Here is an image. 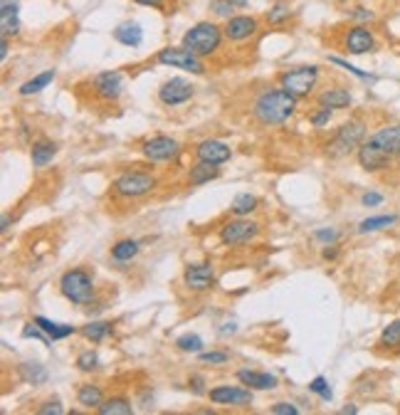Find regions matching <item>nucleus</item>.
Instances as JSON below:
<instances>
[{
	"label": "nucleus",
	"mask_w": 400,
	"mask_h": 415,
	"mask_svg": "<svg viewBox=\"0 0 400 415\" xmlns=\"http://www.w3.org/2000/svg\"><path fill=\"white\" fill-rule=\"evenodd\" d=\"M77 368L84 373L97 371V368H99V356H97L94 351H84V354L77 356Z\"/></svg>",
	"instance_id": "e433bc0d"
},
{
	"label": "nucleus",
	"mask_w": 400,
	"mask_h": 415,
	"mask_svg": "<svg viewBox=\"0 0 400 415\" xmlns=\"http://www.w3.org/2000/svg\"><path fill=\"white\" fill-rule=\"evenodd\" d=\"M141 151H144V156L149 161H156V163H161V161H171L178 156V141L171 136H153L149 138L144 146H141Z\"/></svg>",
	"instance_id": "9b49d317"
},
{
	"label": "nucleus",
	"mask_w": 400,
	"mask_h": 415,
	"mask_svg": "<svg viewBox=\"0 0 400 415\" xmlns=\"http://www.w3.org/2000/svg\"><path fill=\"white\" fill-rule=\"evenodd\" d=\"M309 391H311V393H319V396H322V400H331V398H333L331 388H328V383H326V378H324V376H317V378H314V381L309 383Z\"/></svg>",
	"instance_id": "4c0bfd02"
},
{
	"label": "nucleus",
	"mask_w": 400,
	"mask_h": 415,
	"mask_svg": "<svg viewBox=\"0 0 400 415\" xmlns=\"http://www.w3.org/2000/svg\"><path fill=\"white\" fill-rule=\"evenodd\" d=\"M269 413L272 415H297L299 413V408L292 403H274L272 408H269Z\"/></svg>",
	"instance_id": "c03bdc74"
},
{
	"label": "nucleus",
	"mask_w": 400,
	"mask_h": 415,
	"mask_svg": "<svg viewBox=\"0 0 400 415\" xmlns=\"http://www.w3.org/2000/svg\"><path fill=\"white\" fill-rule=\"evenodd\" d=\"M331 111H333V109H326V106H322V109H319L317 114L311 117V124H314V127H317V129L326 127L328 119H331Z\"/></svg>",
	"instance_id": "79ce46f5"
},
{
	"label": "nucleus",
	"mask_w": 400,
	"mask_h": 415,
	"mask_svg": "<svg viewBox=\"0 0 400 415\" xmlns=\"http://www.w3.org/2000/svg\"><path fill=\"white\" fill-rule=\"evenodd\" d=\"M156 188V181L151 173L144 171H126L114 181V190L124 198H141Z\"/></svg>",
	"instance_id": "423d86ee"
},
{
	"label": "nucleus",
	"mask_w": 400,
	"mask_h": 415,
	"mask_svg": "<svg viewBox=\"0 0 400 415\" xmlns=\"http://www.w3.org/2000/svg\"><path fill=\"white\" fill-rule=\"evenodd\" d=\"M92 87H94V95L99 97V99H106V101H114L122 97L124 92V77L122 72H99L94 79H92Z\"/></svg>",
	"instance_id": "9d476101"
},
{
	"label": "nucleus",
	"mask_w": 400,
	"mask_h": 415,
	"mask_svg": "<svg viewBox=\"0 0 400 415\" xmlns=\"http://www.w3.org/2000/svg\"><path fill=\"white\" fill-rule=\"evenodd\" d=\"M158 62L166 67H176V70H185L190 74H203L206 72V65L198 60V55L188 50V47H166V50L158 52Z\"/></svg>",
	"instance_id": "0eeeda50"
},
{
	"label": "nucleus",
	"mask_w": 400,
	"mask_h": 415,
	"mask_svg": "<svg viewBox=\"0 0 400 415\" xmlns=\"http://www.w3.org/2000/svg\"><path fill=\"white\" fill-rule=\"evenodd\" d=\"M257 233H260V225H257L255 220L238 218V220H230L228 225L222 227L220 240L225 245H242V243H250Z\"/></svg>",
	"instance_id": "1a4fd4ad"
},
{
	"label": "nucleus",
	"mask_w": 400,
	"mask_h": 415,
	"mask_svg": "<svg viewBox=\"0 0 400 415\" xmlns=\"http://www.w3.org/2000/svg\"><path fill=\"white\" fill-rule=\"evenodd\" d=\"M319 79V67H297V70H289L279 77V84H282L284 92H289L292 97H306L314 89Z\"/></svg>",
	"instance_id": "39448f33"
},
{
	"label": "nucleus",
	"mask_w": 400,
	"mask_h": 415,
	"mask_svg": "<svg viewBox=\"0 0 400 415\" xmlns=\"http://www.w3.org/2000/svg\"><path fill=\"white\" fill-rule=\"evenodd\" d=\"M398 156H400V144H398Z\"/></svg>",
	"instance_id": "4d7b16f0"
},
{
	"label": "nucleus",
	"mask_w": 400,
	"mask_h": 415,
	"mask_svg": "<svg viewBox=\"0 0 400 415\" xmlns=\"http://www.w3.org/2000/svg\"><path fill=\"white\" fill-rule=\"evenodd\" d=\"M183 279H185V287L193 289V292H206V289L212 287L215 282V270L210 265H190L185 267L183 272Z\"/></svg>",
	"instance_id": "ddd939ff"
},
{
	"label": "nucleus",
	"mask_w": 400,
	"mask_h": 415,
	"mask_svg": "<svg viewBox=\"0 0 400 415\" xmlns=\"http://www.w3.org/2000/svg\"><path fill=\"white\" fill-rule=\"evenodd\" d=\"M55 79V70H47V72H42V74H38V77H33L30 82H25L20 87V95L22 97H30V95H38V92H42L47 84Z\"/></svg>",
	"instance_id": "cd10ccee"
},
{
	"label": "nucleus",
	"mask_w": 400,
	"mask_h": 415,
	"mask_svg": "<svg viewBox=\"0 0 400 415\" xmlns=\"http://www.w3.org/2000/svg\"><path fill=\"white\" fill-rule=\"evenodd\" d=\"M77 403L84 405V408H99L104 403V396H101V388L94 386V383H84L77 391Z\"/></svg>",
	"instance_id": "393cba45"
},
{
	"label": "nucleus",
	"mask_w": 400,
	"mask_h": 415,
	"mask_svg": "<svg viewBox=\"0 0 400 415\" xmlns=\"http://www.w3.org/2000/svg\"><path fill=\"white\" fill-rule=\"evenodd\" d=\"M198 359H200V364L222 366V364H228L230 356H228V354H222V351H210V354H200Z\"/></svg>",
	"instance_id": "ea45409f"
},
{
	"label": "nucleus",
	"mask_w": 400,
	"mask_h": 415,
	"mask_svg": "<svg viewBox=\"0 0 400 415\" xmlns=\"http://www.w3.org/2000/svg\"><path fill=\"white\" fill-rule=\"evenodd\" d=\"M233 3L230 0H210V10L217 17H233Z\"/></svg>",
	"instance_id": "58836bf2"
},
{
	"label": "nucleus",
	"mask_w": 400,
	"mask_h": 415,
	"mask_svg": "<svg viewBox=\"0 0 400 415\" xmlns=\"http://www.w3.org/2000/svg\"><path fill=\"white\" fill-rule=\"evenodd\" d=\"M398 222L395 215H376V218H366V220L358 225V233L366 235V233H376V230H383V227H390Z\"/></svg>",
	"instance_id": "2f4dec72"
},
{
	"label": "nucleus",
	"mask_w": 400,
	"mask_h": 415,
	"mask_svg": "<svg viewBox=\"0 0 400 415\" xmlns=\"http://www.w3.org/2000/svg\"><path fill=\"white\" fill-rule=\"evenodd\" d=\"M319 106H326V109H346V106H351V95L346 92V89H326V92H322V95L317 97Z\"/></svg>",
	"instance_id": "4be33fe9"
},
{
	"label": "nucleus",
	"mask_w": 400,
	"mask_h": 415,
	"mask_svg": "<svg viewBox=\"0 0 400 415\" xmlns=\"http://www.w3.org/2000/svg\"><path fill=\"white\" fill-rule=\"evenodd\" d=\"M38 413L40 415H62L65 410H62V405L55 400V403H44L42 408H38Z\"/></svg>",
	"instance_id": "a18cd8bd"
},
{
	"label": "nucleus",
	"mask_w": 400,
	"mask_h": 415,
	"mask_svg": "<svg viewBox=\"0 0 400 415\" xmlns=\"http://www.w3.org/2000/svg\"><path fill=\"white\" fill-rule=\"evenodd\" d=\"M20 376H22V381L33 383V386H40V383L47 381V371H44V366L33 364V361H28V364L20 366Z\"/></svg>",
	"instance_id": "c756f323"
},
{
	"label": "nucleus",
	"mask_w": 400,
	"mask_h": 415,
	"mask_svg": "<svg viewBox=\"0 0 400 415\" xmlns=\"http://www.w3.org/2000/svg\"><path fill=\"white\" fill-rule=\"evenodd\" d=\"M0 33L3 38L20 33V20H17V0H0Z\"/></svg>",
	"instance_id": "a211bd4d"
},
{
	"label": "nucleus",
	"mask_w": 400,
	"mask_h": 415,
	"mask_svg": "<svg viewBox=\"0 0 400 415\" xmlns=\"http://www.w3.org/2000/svg\"><path fill=\"white\" fill-rule=\"evenodd\" d=\"M222 35L225 33H222V28H217L215 22H198L183 35V47H188L198 57H208L212 52H217Z\"/></svg>",
	"instance_id": "f03ea898"
},
{
	"label": "nucleus",
	"mask_w": 400,
	"mask_h": 415,
	"mask_svg": "<svg viewBox=\"0 0 400 415\" xmlns=\"http://www.w3.org/2000/svg\"><path fill=\"white\" fill-rule=\"evenodd\" d=\"M195 156H198V161H206V163H215V166H220V163H225V161H230V146L222 144V141H215V138H208V141H200L198 149H195Z\"/></svg>",
	"instance_id": "dca6fc26"
},
{
	"label": "nucleus",
	"mask_w": 400,
	"mask_h": 415,
	"mask_svg": "<svg viewBox=\"0 0 400 415\" xmlns=\"http://www.w3.org/2000/svg\"><path fill=\"white\" fill-rule=\"evenodd\" d=\"M378 346H383V349H398L400 346V319L390 321L388 327L381 332V341Z\"/></svg>",
	"instance_id": "473e14b6"
},
{
	"label": "nucleus",
	"mask_w": 400,
	"mask_h": 415,
	"mask_svg": "<svg viewBox=\"0 0 400 415\" xmlns=\"http://www.w3.org/2000/svg\"><path fill=\"white\" fill-rule=\"evenodd\" d=\"M57 154V146L52 144V141H44V138H40V141H35L33 144V166L35 168H44L47 163H52V158H55Z\"/></svg>",
	"instance_id": "5701e85b"
},
{
	"label": "nucleus",
	"mask_w": 400,
	"mask_h": 415,
	"mask_svg": "<svg viewBox=\"0 0 400 415\" xmlns=\"http://www.w3.org/2000/svg\"><path fill=\"white\" fill-rule=\"evenodd\" d=\"M363 136H366V124H363V122L344 124V127L339 129V133L333 136L331 144L326 146L328 156H333V158H341V156L351 154L353 149H358V146H361Z\"/></svg>",
	"instance_id": "20e7f679"
},
{
	"label": "nucleus",
	"mask_w": 400,
	"mask_h": 415,
	"mask_svg": "<svg viewBox=\"0 0 400 415\" xmlns=\"http://www.w3.org/2000/svg\"><path fill=\"white\" fill-rule=\"evenodd\" d=\"M351 17H353V20H373V13L371 10H366V8H356L353 13H351Z\"/></svg>",
	"instance_id": "de8ad7c7"
},
{
	"label": "nucleus",
	"mask_w": 400,
	"mask_h": 415,
	"mask_svg": "<svg viewBox=\"0 0 400 415\" xmlns=\"http://www.w3.org/2000/svg\"><path fill=\"white\" fill-rule=\"evenodd\" d=\"M328 60H331L333 65H339V67H344V70H349V72H351V74H356V77H358V79H371L366 72H363V70H358V67L349 65V62H346V60H341V57H328Z\"/></svg>",
	"instance_id": "a19ab883"
},
{
	"label": "nucleus",
	"mask_w": 400,
	"mask_h": 415,
	"mask_svg": "<svg viewBox=\"0 0 400 415\" xmlns=\"http://www.w3.org/2000/svg\"><path fill=\"white\" fill-rule=\"evenodd\" d=\"M358 163H361L366 171H381V168H388L390 154H385V151L373 144V141H366V144L358 146Z\"/></svg>",
	"instance_id": "2eb2a0df"
},
{
	"label": "nucleus",
	"mask_w": 400,
	"mask_h": 415,
	"mask_svg": "<svg viewBox=\"0 0 400 415\" xmlns=\"http://www.w3.org/2000/svg\"><path fill=\"white\" fill-rule=\"evenodd\" d=\"M35 324H38L52 341H60V339H67L69 334H74V327H69V324H55V321L44 319V316H35Z\"/></svg>",
	"instance_id": "a878e982"
},
{
	"label": "nucleus",
	"mask_w": 400,
	"mask_h": 415,
	"mask_svg": "<svg viewBox=\"0 0 400 415\" xmlns=\"http://www.w3.org/2000/svg\"><path fill=\"white\" fill-rule=\"evenodd\" d=\"M60 289L74 304H89L94 299V279L84 270H67L60 277Z\"/></svg>",
	"instance_id": "7ed1b4c3"
},
{
	"label": "nucleus",
	"mask_w": 400,
	"mask_h": 415,
	"mask_svg": "<svg viewBox=\"0 0 400 415\" xmlns=\"http://www.w3.org/2000/svg\"><path fill=\"white\" fill-rule=\"evenodd\" d=\"M361 203L366 205V208H373V205H381V203H383V195H381V193H366V195L361 198Z\"/></svg>",
	"instance_id": "49530a36"
},
{
	"label": "nucleus",
	"mask_w": 400,
	"mask_h": 415,
	"mask_svg": "<svg viewBox=\"0 0 400 415\" xmlns=\"http://www.w3.org/2000/svg\"><path fill=\"white\" fill-rule=\"evenodd\" d=\"M289 3H284V0H277L272 8H269V13H267V22L269 25H282L284 20H289Z\"/></svg>",
	"instance_id": "f704fd0d"
},
{
	"label": "nucleus",
	"mask_w": 400,
	"mask_h": 415,
	"mask_svg": "<svg viewBox=\"0 0 400 415\" xmlns=\"http://www.w3.org/2000/svg\"><path fill=\"white\" fill-rule=\"evenodd\" d=\"M99 415H131L133 408L126 398H109L99 405Z\"/></svg>",
	"instance_id": "7c9ffc66"
},
{
	"label": "nucleus",
	"mask_w": 400,
	"mask_h": 415,
	"mask_svg": "<svg viewBox=\"0 0 400 415\" xmlns=\"http://www.w3.org/2000/svg\"><path fill=\"white\" fill-rule=\"evenodd\" d=\"M133 3H139V6H149V8H161L163 0H133Z\"/></svg>",
	"instance_id": "8fccbe9b"
},
{
	"label": "nucleus",
	"mask_w": 400,
	"mask_h": 415,
	"mask_svg": "<svg viewBox=\"0 0 400 415\" xmlns=\"http://www.w3.org/2000/svg\"><path fill=\"white\" fill-rule=\"evenodd\" d=\"M297 109V97H292L284 89H265L252 104V114L265 127L284 124Z\"/></svg>",
	"instance_id": "f257e3e1"
},
{
	"label": "nucleus",
	"mask_w": 400,
	"mask_h": 415,
	"mask_svg": "<svg viewBox=\"0 0 400 415\" xmlns=\"http://www.w3.org/2000/svg\"><path fill=\"white\" fill-rule=\"evenodd\" d=\"M220 176V168H215V163H206V161H200L190 168V186H203V183H210L212 178Z\"/></svg>",
	"instance_id": "b1692460"
},
{
	"label": "nucleus",
	"mask_w": 400,
	"mask_h": 415,
	"mask_svg": "<svg viewBox=\"0 0 400 415\" xmlns=\"http://www.w3.org/2000/svg\"><path fill=\"white\" fill-rule=\"evenodd\" d=\"M136 255H139V243H136V240H119V243L111 247V257L117 262H131Z\"/></svg>",
	"instance_id": "bb28decb"
},
{
	"label": "nucleus",
	"mask_w": 400,
	"mask_h": 415,
	"mask_svg": "<svg viewBox=\"0 0 400 415\" xmlns=\"http://www.w3.org/2000/svg\"><path fill=\"white\" fill-rule=\"evenodd\" d=\"M368 141H373L376 146L385 151L390 156H398V144H400V127H383L381 131L373 133Z\"/></svg>",
	"instance_id": "6ab92c4d"
},
{
	"label": "nucleus",
	"mask_w": 400,
	"mask_h": 415,
	"mask_svg": "<svg viewBox=\"0 0 400 415\" xmlns=\"http://www.w3.org/2000/svg\"><path fill=\"white\" fill-rule=\"evenodd\" d=\"M190 386H193V393H203V391H206V388H203V386H206V378L193 376V378H190Z\"/></svg>",
	"instance_id": "09e8293b"
},
{
	"label": "nucleus",
	"mask_w": 400,
	"mask_h": 415,
	"mask_svg": "<svg viewBox=\"0 0 400 415\" xmlns=\"http://www.w3.org/2000/svg\"><path fill=\"white\" fill-rule=\"evenodd\" d=\"M222 33H225V38H228V40H233V42H242V40L252 38V35L257 33V20H255V17H250V15L228 17V22H225Z\"/></svg>",
	"instance_id": "4468645a"
},
{
	"label": "nucleus",
	"mask_w": 400,
	"mask_h": 415,
	"mask_svg": "<svg viewBox=\"0 0 400 415\" xmlns=\"http://www.w3.org/2000/svg\"><path fill=\"white\" fill-rule=\"evenodd\" d=\"M8 227H10V218H3V233H6V230H8Z\"/></svg>",
	"instance_id": "6e6d98bb"
},
{
	"label": "nucleus",
	"mask_w": 400,
	"mask_h": 415,
	"mask_svg": "<svg viewBox=\"0 0 400 415\" xmlns=\"http://www.w3.org/2000/svg\"><path fill=\"white\" fill-rule=\"evenodd\" d=\"M257 208V198L255 195H250V193H240L238 198L233 200V215H238V218H242V215H250L252 211Z\"/></svg>",
	"instance_id": "72a5a7b5"
},
{
	"label": "nucleus",
	"mask_w": 400,
	"mask_h": 415,
	"mask_svg": "<svg viewBox=\"0 0 400 415\" xmlns=\"http://www.w3.org/2000/svg\"><path fill=\"white\" fill-rule=\"evenodd\" d=\"M210 400L217 405H250L252 393L244 388H230V386H217L210 391Z\"/></svg>",
	"instance_id": "f3484780"
},
{
	"label": "nucleus",
	"mask_w": 400,
	"mask_h": 415,
	"mask_svg": "<svg viewBox=\"0 0 400 415\" xmlns=\"http://www.w3.org/2000/svg\"><path fill=\"white\" fill-rule=\"evenodd\" d=\"M193 95H195V87L185 77H171L168 82L161 84V89H158V99H161V104H166V106L185 104Z\"/></svg>",
	"instance_id": "6e6552de"
},
{
	"label": "nucleus",
	"mask_w": 400,
	"mask_h": 415,
	"mask_svg": "<svg viewBox=\"0 0 400 415\" xmlns=\"http://www.w3.org/2000/svg\"><path fill=\"white\" fill-rule=\"evenodd\" d=\"M238 381L242 386L257 388V391H272L277 388V378L272 373H260V371H238Z\"/></svg>",
	"instance_id": "aec40b11"
},
{
	"label": "nucleus",
	"mask_w": 400,
	"mask_h": 415,
	"mask_svg": "<svg viewBox=\"0 0 400 415\" xmlns=\"http://www.w3.org/2000/svg\"><path fill=\"white\" fill-rule=\"evenodd\" d=\"M230 3H233L235 8H247V3H250V0H230Z\"/></svg>",
	"instance_id": "864d4df0"
},
{
	"label": "nucleus",
	"mask_w": 400,
	"mask_h": 415,
	"mask_svg": "<svg viewBox=\"0 0 400 415\" xmlns=\"http://www.w3.org/2000/svg\"><path fill=\"white\" fill-rule=\"evenodd\" d=\"M314 238L317 240H322V243H326V245H333L336 243V240H339V233H336V230H333V227H322V230H317V233H314Z\"/></svg>",
	"instance_id": "37998d69"
},
{
	"label": "nucleus",
	"mask_w": 400,
	"mask_h": 415,
	"mask_svg": "<svg viewBox=\"0 0 400 415\" xmlns=\"http://www.w3.org/2000/svg\"><path fill=\"white\" fill-rule=\"evenodd\" d=\"M114 40L126 47H139L144 42V30H141L139 22H122L117 30H114Z\"/></svg>",
	"instance_id": "412c9836"
},
{
	"label": "nucleus",
	"mask_w": 400,
	"mask_h": 415,
	"mask_svg": "<svg viewBox=\"0 0 400 415\" xmlns=\"http://www.w3.org/2000/svg\"><path fill=\"white\" fill-rule=\"evenodd\" d=\"M341 413H358V408H356V405H346V408L341 410Z\"/></svg>",
	"instance_id": "5fc2aeb1"
},
{
	"label": "nucleus",
	"mask_w": 400,
	"mask_h": 415,
	"mask_svg": "<svg viewBox=\"0 0 400 415\" xmlns=\"http://www.w3.org/2000/svg\"><path fill=\"white\" fill-rule=\"evenodd\" d=\"M344 47L349 55H366V52L376 50V38H373V33L368 28L356 25V28H351L349 33H346Z\"/></svg>",
	"instance_id": "f8f14e48"
},
{
	"label": "nucleus",
	"mask_w": 400,
	"mask_h": 415,
	"mask_svg": "<svg viewBox=\"0 0 400 415\" xmlns=\"http://www.w3.org/2000/svg\"><path fill=\"white\" fill-rule=\"evenodd\" d=\"M176 346L181 351H190V354H200V349H203V339L198 336V334H183V336L176 339Z\"/></svg>",
	"instance_id": "c9c22d12"
},
{
	"label": "nucleus",
	"mask_w": 400,
	"mask_h": 415,
	"mask_svg": "<svg viewBox=\"0 0 400 415\" xmlns=\"http://www.w3.org/2000/svg\"><path fill=\"white\" fill-rule=\"evenodd\" d=\"M220 334H235V324H225V327L220 329Z\"/></svg>",
	"instance_id": "603ef678"
},
{
	"label": "nucleus",
	"mask_w": 400,
	"mask_h": 415,
	"mask_svg": "<svg viewBox=\"0 0 400 415\" xmlns=\"http://www.w3.org/2000/svg\"><path fill=\"white\" fill-rule=\"evenodd\" d=\"M111 334V324L109 321H92V324H84L82 327V336L89 339V341H104L106 336Z\"/></svg>",
	"instance_id": "c85d7f7f"
},
{
	"label": "nucleus",
	"mask_w": 400,
	"mask_h": 415,
	"mask_svg": "<svg viewBox=\"0 0 400 415\" xmlns=\"http://www.w3.org/2000/svg\"><path fill=\"white\" fill-rule=\"evenodd\" d=\"M8 50H10V44H8V38H3V44H0V60H6Z\"/></svg>",
	"instance_id": "3c124183"
}]
</instances>
